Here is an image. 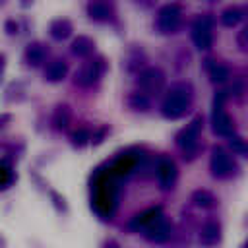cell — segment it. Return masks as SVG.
Segmentation results:
<instances>
[{
    "instance_id": "obj_1",
    "label": "cell",
    "mask_w": 248,
    "mask_h": 248,
    "mask_svg": "<svg viewBox=\"0 0 248 248\" xmlns=\"http://www.w3.org/2000/svg\"><path fill=\"white\" fill-rule=\"evenodd\" d=\"M190 103H192L190 85L178 81V83L170 85V89L167 91L163 105H161V110L167 118H180L190 108Z\"/></svg>"
},
{
    "instance_id": "obj_2",
    "label": "cell",
    "mask_w": 248,
    "mask_h": 248,
    "mask_svg": "<svg viewBox=\"0 0 248 248\" xmlns=\"http://www.w3.org/2000/svg\"><path fill=\"white\" fill-rule=\"evenodd\" d=\"M200 130H202V116L194 118L176 136V143L182 149L184 157H188V159H194L198 155V151H200Z\"/></svg>"
},
{
    "instance_id": "obj_3",
    "label": "cell",
    "mask_w": 248,
    "mask_h": 248,
    "mask_svg": "<svg viewBox=\"0 0 248 248\" xmlns=\"http://www.w3.org/2000/svg\"><path fill=\"white\" fill-rule=\"evenodd\" d=\"M223 101H225V93H219V95L215 97V101H213L211 126H213V132H215L217 136L231 138V136H234V122H232V118L225 112Z\"/></svg>"
},
{
    "instance_id": "obj_4",
    "label": "cell",
    "mask_w": 248,
    "mask_h": 248,
    "mask_svg": "<svg viewBox=\"0 0 248 248\" xmlns=\"http://www.w3.org/2000/svg\"><path fill=\"white\" fill-rule=\"evenodd\" d=\"M182 21V10L178 4H165L159 8L155 17V27L161 33H174L180 27Z\"/></svg>"
},
{
    "instance_id": "obj_5",
    "label": "cell",
    "mask_w": 248,
    "mask_h": 248,
    "mask_svg": "<svg viewBox=\"0 0 248 248\" xmlns=\"http://www.w3.org/2000/svg\"><path fill=\"white\" fill-rule=\"evenodd\" d=\"M209 167H211V174L217 178H229L236 170V165L225 147H213Z\"/></svg>"
},
{
    "instance_id": "obj_6",
    "label": "cell",
    "mask_w": 248,
    "mask_h": 248,
    "mask_svg": "<svg viewBox=\"0 0 248 248\" xmlns=\"http://www.w3.org/2000/svg\"><path fill=\"white\" fill-rule=\"evenodd\" d=\"M103 72H105V60L101 56H97V58L87 60L85 64H81V68L74 76V81L79 87H89L101 78Z\"/></svg>"
},
{
    "instance_id": "obj_7",
    "label": "cell",
    "mask_w": 248,
    "mask_h": 248,
    "mask_svg": "<svg viewBox=\"0 0 248 248\" xmlns=\"http://www.w3.org/2000/svg\"><path fill=\"white\" fill-rule=\"evenodd\" d=\"M192 41L200 50H207L213 45V33H211V23L209 17L198 16L192 23Z\"/></svg>"
},
{
    "instance_id": "obj_8",
    "label": "cell",
    "mask_w": 248,
    "mask_h": 248,
    "mask_svg": "<svg viewBox=\"0 0 248 248\" xmlns=\"http://www.w3.org/2000/svg\"><path fill=\"white\" fill-rule=\"evenodd\" d=\"M163 83H165V74L159 68H153V66L143 68L138 76V85L141 87V93H145V95L159 91L163 87Z\"/></svg>"
},
{
    "instance_id": "obj_9",
    "label": "cell",
    "mask_w": 248,
    "mask_h": 248,
    "mask_svg": "<svg viewBox=\"0 0 248 248\" xmlns=\"http://www.w3.org/2000/svg\"><path fill=\"white\" fill-rule=\"evenodd\" d=\"M155 170H157V178H159V184H161L163 190H169V188L174 186L176 176H178V170H176V165H174L172 159L161 157L157 161V169Z\"/></svg>"
},
{
    "instance_id": "obj_10",
    "label": "cell",
    "mask_w": 248,
    "mask_h": 248,
    "mask_svg": "<svg viewBox=\"0 0 248 248\" xmlns=\"http://www.w3.org/2000/svg\"><path fill=\"white\" fill-rule=\"evenodd\" d=\"M161 217H163V215H161V205L149 207V209L141 211L140 215H136V217L130 221V229H132V231H140V229L147 231V229H149L153 223H157Z\"/></svg>"
},
{
    "instance_id": "obj_11",
    "label": "cell",
    "mask_w": 248,
    "mask_h": 248,
    "mask_svg": "<svg viewBox=\"0 0 248 248\" xmlns=\"http://www.w3.org/2000/svg\"><path fill=\"white\" fill-rule=\"evenodd\" d=\"M170 234H172V225H170L165 217H161L157 223H153V225L145 231V236H147L151 242H165V240L170 238Z\"/></svg>"
},
{
    "instance_id": "obj_12",
    "label": "cell",
    "mask_w": 248,
    "mask_h": 248,
    "mask_svg": "<svg viewBox=\"0 0 248 248\" xmlns=\"http://www.w3.org/2000/svg\"><path fill=\"white\" fill-rule=\"evenodd\" d=\"M221 238V225L215 221V219H207L203 225H202V231H200V242L205 244V246H213L217 244Z\"/></svg>"
},
{
    "instance_id": "obj_13",
    "label": "cell",
    "mask_w": 248,
    "mask_h": 248,
    "mask_svg": "<svg viewBox=\"0 0 248 248\" xmlns=\"http://www.w3.org/2000/svg\"><path fill=\"white\" fill-rule=\"evenodd\" d=\"M45 58H46V46L43 43L35 41V43H29L27 45V48H25V60H27V64L41 66L45 62Z\"/></svg>"
},
{
    "instance_id": "obj_14",
    "label": "cell",
    "mask_w": 248,
    "mask_h": 248,
    "mask_svg": "<svg viewBox=\"0 0 248 248\" xmlns=\"http://www.w3.org/2000/svg\"><path fill=\"white\" fill-rule=\"evenodd\" d=\"M48 31H50L52 39L62 41V39L70 37V33H72V23H70V19H66V17H56V19L50 21Z\"/></svg>"
},
{
    "instance_id": "obj_15",
    "label": "cell",
    "mask_w": 248,
    "mask_h": 248,
    "mask_svg": "<svg viewBox=\"0 0 248 248\" xmlns=\"http://www.w3.org/2000/svg\"><path fill=\"white\" fill-rule=\"evenodd\" d=\"M66 72H68L66 62H64L62 58H54V60H50V62L46 64V68H45V78H46L48 81H60V79L66 76Z\"/></svg>"
},
{
    "instance_id": "obj_16",
    "label": "cell",
    "mask_w": 248,
    "mask_h": 248,
    "mask_svg": "<svg viewBox=\"0 0 248 248\" xmlns=\"http://www.w3.org/2000/svg\"><path fill=\"white\" fill-rule=\"evenodd\" d=\"M93 48H95V43L87 35H78L72 41V52L78 56H89L93 52Z\"/></svg>"
},
{
    "instance_id": "obj_17",
    "label": "cell",
    "mask_w": 248,
    "mask_h": 248,
    "mask_svg": "<svg viewBox=\"0 0 248 248\" xmlns=\"http://www.w3.org/2000/svg\"><path fill=\"white\" fill-rule=\"evenodd\" d=\"M87 14L95 21H107L110 17V6L107 2H89L87 4Z\"/></svg>"
},
{
    "instance_id": "obj_18",
    "label": "cell",
    "mask_w": 248,
    "mask_h": 248,
    "mask_svg": "<svg viewBox=\"0 0 248 248\" xmlns=\"http://www.w3.org/2000/svg\"><path fill=\"white\" fill-rule=\"evenodd\" d=\"M192 202H194L198 207H203V209H207V207H213L217 200H215V196H213L209 190L198 188V190H194V192H192Z\"/></svg>"
},
{
    "instance_id": "obj_19",
    "label": "cell",
    "mask_w": 248,
    "mask_h": 248,
    "mask_svg": "<svg viewBox=\"0 0 248 248\" xmlns=\"http://www.w3.org/2000/svg\"><path fill=\"white\" fill-rule=\"evenodd\" d=\"M219 19H221V23H223L225 27H234V25L242 19V10H238V8H234V6H229V8H225V10L221 12Z\"/></svg>"
},
{
    "instance_id": "obj_20",
    "label": "cell",
    "mask_w": 248,
    "mask_h": 248,
    "mask_svg": "<svg viewBox=\"0 0 248 248\" xmlns=\"http://www.w3.org/2000/svg\"><path fill=\"white\" fill-rule=\"evenodd\" d=\"M229 76H231V72H229V68L225 64H219V62L209 64V78H211V81L223 83V81L229 79Z\"/></svg>"
},
{
    "instance_id": "obj_21",
    "label": "cell",
    "mask_w": 248,
    "mask_h": 248,
    "mask_svg": "<svg viewBox=\"0 0 248 248\" xmlns=\"http://www.w3.org/2000/svg\"><path fill=\"white\" fill-rule=\"evenodd\" d=\"M52 124H54L56 128H66V126L70 124V108H68L66 105L56 107L54 116H52Z\"/></svg>"
},
{
    "instance_id": "obj_22",
    "label": "cell",
    "mask_w": 248,
    "mask_h": 248,
    "mask_svg": "<svg viewBox=\"0 0 248 248\" xmlns=\"http://www.w3.org/2000/svg\"><path fill=\"white\" fill-rule=\"evenodd\" d=\"M128 105L132 107V108H136V110H147L149 108V95H145V93H132L130 97H128Z\"/></svg>"
},
{
    "instance_id": "obj_23",
    "label": "cell",
    "mask_w": 248,
    "mask_h": 248,
    "mask_svg": "<svg viewBox=\"0 0 248 248\" xmlns=\"http://www.w3.org/2000/svg\"><path fill=\"white\" fill-rule=\"evenodd\" d=\"M91 138H93V134H91V130H89V128H78V130L72 134V141H74V145H78V147H81V145L89 143V141H91Z\"/></svg>"
},
{
    "instance_id": "obj_24",
    "label": "cell",
    "mask_w": 248,
    "mask_h": 248,
    "mask_svg": "<svg viewBox=\"0 0 248 248\" xmlns=\"http://www.w3.org/2000/svg\"><path fill=\"white\" fill-rule=\"evenodd\" d=\"M14 174H12V167L6 159H0V188H6L12 182Z\"/></svg>"
},
{
    "instance_id": "obj_25",
    "label": "cell",
    "mask_w": 248,
    "mask_h": 248,
    "mask_svg": "<svg viewBox=\"0 0 248 248\" xmlns=\"http://www.w3.org/2000/svg\"><path fill=\"white\" fill-rule=\"evenodd\" d=\"M229 143H231V147H232V151H238V153H246L248 151V145L242 141V138H238V136H231L229 138Z\"/></svg>"
},
{
    "instance_id": "obj_26",
    "label": "cell",
    "mask_w": 248,
    "mask_h": 248,
    "mask_svg": "<svg viewBox=\"0 0 248 248\" xmlns=\"http://www.w3.org/2000/svg\"><path fill=\"white\" fill-rule=\"evenodd\" d=\"M107 132H108V128H107V126H101L97 132H93V138H91V141H93V143H99V141L105 138V134H107Z\"/></svg>"
},
{
    "instance_id": "obj_27",
    "label": "cell",
    "mask_w": 248,
    "mask_h": 248,
    "mask_svg": "<svg viewBox=\"0 0 248 248\" xmlns=\"http://www.w3.org/2000/svg\"><path fill=\"white\" fill-rule=\"evenodd\" d=\"M238 43H240V45H246V43H248V23H246L244 29L238 33Z\"/></svg>"
},
{
    "instance_id": "obj_28",
    "label": "cell",
    "mask_w": 248,
    "mask_h": 248,
    "mask_svg": "<svg viewBox=\"0 0 248 248\" xmlns=\"http://www.w3.org/2000/svg\"><path fill=\"white\" fill-rule=\"evenodd\" d=\"M101 248H120V244H118L116 240L108 238V240H105V242H103V246H101Z\"/></svg>"
},
{
    "instance_id": "obj_29",
    "label": "cell",
    "mask_w": 248,
    "mask_h": 248,
    "mask_svg": "<svg viewBox=\"0 0 248 248\" xmlns=\"http://www.w3.org/2000/svg\"><path fill=\"white\" fill-rule=\"evenodd\" d=\"M6 29H8V33H16L17 31V23H14V19H8L6 21Z\"/></svg>"
},
{
    "instance_id": "obj_30",
    "label": "cell",
    "mask_w": 248,
    "mask_h": 248,
    "mask_svg": "<svg viewBox=\"0 0 248 248\" xmlns=\"http://www.w3.org/2000/svg\"><path fill=\"white\" fill-rule=\"evenodd\" d=\"M4 62H6V56L0 54V76H2V70H4Z\"/></svg>"
},
{
    "instance_id": "obj_31",
    "label": "cell",
    "mask_w": 248,
    "mask_h": 248,
    "mask_svg": "<svg viewBox=\"0 0 248 248\" xmlns=\"http://www.w3.org/2000/svg\"><path fill=\"white\" fill-rule=\"evenodd\" d=\"M242 248H248V240H246V242H244V244H242Z\"/></svg>"
}]
</instances>
